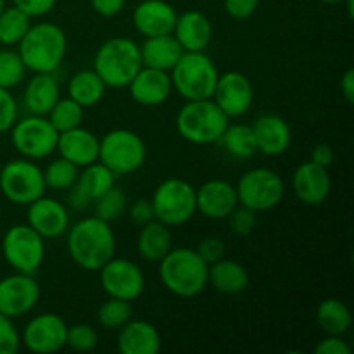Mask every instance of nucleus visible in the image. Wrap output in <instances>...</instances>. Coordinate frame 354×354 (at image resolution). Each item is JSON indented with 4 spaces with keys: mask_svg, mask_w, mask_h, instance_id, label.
<instances>
[{
    "mask_svg": "<svg viewBox=\"0 0 354 354\" xmlns=\"http://www.w3.org/2000/svg\"><path fill=\"white\" fill-rule=\"evenodd\" d=\"M69 258L86 272H99L116 256V237L111 223L97 216L83 218L68 228Z\"/></svg>",
    "mask_w": 354,
    "mask_h": 354,
    "instance_id": "f257e3e1",
    "label": "nucleus"
},
{
    "mask_svg": "<svg viewBox=\"0 0 354 354\" xmlns=\"http://www.w3.org/2000/svg\"><path fill=\"white\" fill-rule=\"evenodd\" d=\"M68 50L64 30L55 23L31 24L17 44V52L26 69L33 73H54L62 64Z\"/></svg>",
    "mask_w": 354,
    "mask_h": 354,
    "instance_id": "f03ea898",
    "label": "nucleus"
},
{
    "mask_svg": "<svg viewBox=\"0 0 354 354\" xmlns=\"http://www.w3.org/2000/svg\"><path fill=\"white\" fill-rule=\"evenodd\" d=\"M207 268L196 249L175 248L159 261V279L175 296L196 297L207 287Z\"/></svg>",
    "mask_w": 354,
    "mask_h": 354,
    "instance_id": "7ed1b4c3",
    "label": "nucleus"
},
{
    "mask_svg": "<svg viewBox=\"0 0 354 354\" xmlns=\"http://www.w3.org/2000/svg\"><path fill=\"white\" fill-rule=\"evenodd\" d=\"M142 66L140 45L131 38L113 37L97 48L92 69L106 86L127 88Z\"/></svg>",
    "mask_w": 354,
    "mask_h": 354,
    "instance_id": "20e7f679",
    "label": "nucleus"
},
{
    "mask_svg": "<svg viewBox=\"0 0 354 354\" xmlns=\"http://www.w3.org/2000/svg\"><path fill=\"white\" fill-rule=\"evenodd\" d=\"M228 123L230 118L213 99L187 100L175 120L180 137L194 145H211L220 142Z\"/></svg>",
    "mask_w": 354,
    "mask_h": 354,
    "instance_id": "39448f33",
    "label": "nucleus"
},
{
    "mask_svg": "<svg viewBox=\"0 0 354 354\" xmlns=\"http://www.w3.org/2000/svg\"><path fill=\"white\" fill-rule=\"evenodd\" d=\"M173 90L185 100L211 99L216 88L218 73L216 64L204 52H183L173 69Z\"/></svg>",
    "mask_w": 354,
    "mask_h": 354,
    "instance_id": "423d86ee",
    "label": "nucleus"
},
{
    "mask_svg": "<svg viewBox=\"0 0 354 354\" xmlns=\"http://www.w3.org/2000/svg\"><path fill=\"white\" fill-rule=\"evenodd\" d=\"M147 147L144 138L127 128L111 130L100 138L99 161L114 173L116 178L131 175L144 166Z\"/></svg>",
    "mask_w": 354,
    "mask_h": 354,
    "instance_id": "0eeeda50",
    "label": "nucleus"
},
{
    "mask_svg": "<svg viewBox=\"0 0 354 354\" xmlns=\"http://www.w3.org/2000/svg\"><path fill=\"white\" fill-rule=\"evenodd\" d=\"M156 220L166 227H182L197 213L196 189L183 178H168L156 187L152 194Z\"/></svg>",
    "mask_w": 354,
    "mask_h": 354,
    "instance_id": "6e6552de",
    "label": "nucleus"
},
{
    "mask_svg": "<svg viewBox=\"0 0 354 354\" xmlns=\"http://www.w3.org/2000/svg\"><path fill=\"white\" fill-rule=\"evenodd\" d=\"M44 169L26 158L12 159L0 171V190L9 203L28 206L45 196Z\"/></svg>",
    "mask_w": 354,
    "mask_h": 354,
    "instance_id": "1a4fd4ad",
    "label": "nucleus"
},
{
    "mask_svg": "<svg viewBox=\"0 0 354 354\" xmlns=\"http://www.w3.org/2000/svg\"><path fill=\"white\" fill-rule=\"evenodd\" d=\"M235 190L241 206L249 207L256 213H263L282 203L286 183L282 176L273 169L254 168L239 178Z\"/></svg>",
    "mask_w": 354,
    "mask_h": 354,
    "instance_id": "9d476101",
    "label": "nucleus"
},
{
    "mask_svg": "<svg viewBox=\"0 0 354 354\" xmlns=\"http://www.w3.org/2000/svg\"><path fill=\"white\" fill-rule=\"evenodd\" d=\"M2 254L17 273L37 275L45 259V239L30 225H14L2 239Z\"/></svg>",
    "mask_w": 354,
    "mask_h": 354,
    "instance_id": "9b49d317",
    "label": "nucleus"
},
{
    "mask_svg": "<svg viewBox=\"0 0 354 354\" xmlns=\"http://www.w3.org/2000/svg\"><path fill=\"white\" fill-rule=\"evenodd\" d=\"M59 131L47 120V116H30L17 120L10 128V140L21 158L38 161L54 154L57 149Z\"/></svg>",
    "mask_w": 354,
    "mask_h": 354,
    "instance_id": "f8f14e48",
    "label": "nucleus"
},
{
    "mask_svg": "<svg viewBox=\"0 0 354 354\" xmlns=\"http://www.w3.org/2000/svg\"><path fill=\"white\" fill-rule=\"evenodd\" d=\"M100 287L109 297L130 301L144 294L145 290V275L140 266L127 258H116L106 263L99 270Z\"/></svg>",
    "mask_w": 354,
    "mask_h": 354,
    "instance_id": "ddd939ff",
    "label": "nucleus"
},
{
    "mask_svg": "<svg viewBox=\"0 0 354 354\" xmlns=\"http://www.w3.org/2000/svg\"><path fill=\"white\" fill-rule=\"evenodd\" d=\"M68 324L57 313H41L31 318L21 335V344L35 354H54L66 348Z\"/></svg>",
    "mask_w": 354,
    "mask_h": 354,
    "instance_id": "4468645a",
    "label": "nucleus"
},
{
    "mask_svg": "<svg viewBox=\"0 0 354 354\" xmlns=\"http://www.w3.org/2000/svg\"><path fill=\"white\" fill-rule=\"evenodd\" d=\"M40 299V286L35 275L14 273L0 280V313L19 318L30 313Z\"/></svg>",
    "mask_w": 354,
    "mask_h": 354,
    "instance_id": "2eb2a0df",
    "label": "nucleus"
},
{
    "mask_svg": "<svg viewBox=\"0 0 354 354\" xmlns=\"http://www.w3.org/2000/svg\"><path fill=\"white\" fill-rule=\"evenodd\" d=\"M211 99L228 118H239L251 109L254 88L244 73L227 71L218 76L216 88Z\"/></svg>",
    "mask_w": 354,
    "mask_h": 354,
    "instance_id": "dca6fc26",
    "label": "nucleus"
},
{
    "mask_svg": "<svg viewBox=\"0 0 354 354\" xmlns=\"http://www.w3.org/2000/svg\"><path fill=\"white\" fill-rule=\"evenodd\" d=\"M28 225L44 239H57L69 228L68 207L52 197H38L28 204Z\"/></svg>",
    "mask_w": 354,
    "mask_h": 354,
    "instance_id": "f3484780",
    "label": "nucleus"
},
{
    "mask_svg": "<svg viewBox=\"0 0 354 354\" xmlns=\"http://www.w3.org/2000/svg\"><path fill=\"white\" fill-rule=\"evenodd\" d=\"M294 196L306 206H320L328 199L332 190V180L328 168L306 161L296 168L292 175Z\"/></svg>",
    "mask_w": 354,
    "mask_h": 354,
    "instance_id": "a211bd4d",
    "label": "nucleus"
},
{
    "mask_svg": "<svg viewBox=\"0 0 354 354\" xmlns=\"http://www.w3.org/2000/svg\"><path fill=\"white\" fill-rule=\"evenodd\" d=\"M196 206L207 220H225L239 206L237 190L227 180H209L196 190Z\"/></svg>",
    "mask_w": 354,
    "mask_h": 354,
    "instance_id": "6ab92c4d",
    "label": "nucleus"
},
{
    "mask_svg": "<svg viewBox=\"0 0 354 354\" xmlns=\"http://www.w3.org/2000/svg\"><path fill=\"white\" fill-rule=\"evenodd\" d=\"M127 88L130 90L131 99L138 106L156 107L169 99L173 92V83L168 71L142 66L140 71L135 75V78L131 80Z\"/></svg>",
    "mask_w": 354,
    "mask_h": 354,
    "instance_id": "aec40b11",
    "label": "nucleus"
},
{
    "mask_svg": "<svg viewBox=\"0 0 354 354\" xmlns=\"http://www.w3.org/2000/svg\"><path fill=\"white\" fill-rule=\"evenodd\" d=\"M175 7L166 0H142L133 9V26L142 37L173 33L176 24Z\"/></svg>",
    "mask_w": 354,
    "mask_h": 354,
    "instance_id": "412c9836",
    "label": "nucleus"
},
{
    "mask_svg": "<svg viewBox=\"0 0 354 354\" xmlns=\"http://www.w3.org/2000/svg\"><path fill=\"white\" fill-rule=\"evenodd\" d=\"M99 145L100 138H97L95 133L83 127H76L59 133L55 152L78 168H85L99 161Z\"/></svg>",
    "mask_w": 354,
    "mask_h": 354,
    "instance_id": "4be33fe9",
    "label": "nucleus"
},
{
    "mask_svg": "<svg viewBox=\"0 0 354 354\" xmlns=\"http://www.w3.org/2000/svg\"><path fill=\"white\" fill-rule=\"evenodd\" d=\"M254 131L258 152L265 156H282L289 151L292 131L289 123L279 114H263L251 124Z\"/></svg>",
    "mask_w": 354,
    "mask_h": 354,
    "instance_id": "5701e85b",
    "label": "nucleus"
},
{
    "mask_svg": "<svg viewBox=\"0 0 354 354\" xmlns=\"http://www.w3.org/2000/svg\"><path fill=\"white\" fill-rule=\"evenodd\" d=\"M173 35L185 52H204L213 38V26L203 12L187 10L176 17Z\"/></svg>",
    "mask_w": 354,
    "mask_h": 354,
    "instance_id": "b1692460",
    "label": "nucleus"
},
{
    "mask_svg": "<svg viewBox=\"0 0 354 354\" xmlns=\"http://www.w3.org/2000/svg\"><path fill=\"white\" fill-rule=\"evenodd\" d=\"M118 349L123 354H158L161 349V335L151 322L131 318L120 328Z\"/></svg>",
    "mask_w": 354,
    "mask_h": 354,
    "instance_id": "393cba45",
    "label": "nucleus"
},
{
    "mask_svg": "<svg viewBox=\"0 0 354 354\" xmlns=\"http://www.w3.org/2000/svg\"><path fill=\"white\" fill-rule=\"evenodd\" d=\"M61 99V88L54 73H35L24 88V106L28 113L47 116Z\"/></svg>",
    "mask_w": 354,
    "mask_h": 354,
    "instance_id": "a878e982",
    "label": "nucleus"
},
{
    "mask_svg": "<svg viewBox=\"0 0 354 354\" xmlns=\"http://www.w3.org/2000/svg\"><path fill=\"white\" fill-rule=\"evenodd\" d=\"M182 45L175 38V35H159V37H147L140 45L142 64L147 68L161 69V71H171L173 66L178 62L183 54Z\"/></svg>",
    "mask_w": 354,
    "mask_h": 354,
    "instance_id": "bb28decb",
    "label": "nucleus"
},
{
    "mask_svg": "<svg viewBox=\"0 0 354 354\" xmlns=\"http://www.w3.org/2000/svg\"><path fill=\"white\" fill-rule=\"evenodd\" d=\"M207 283L218 292L235 296L248 289L249 273L239 261L221 258L216 263H211L207 268Z\"/></svg>",
    "mask_w": 354,
    "mask_h": 354,
    "instance_id": "cd10ccee",
    "label": "nucleus"
},
{
    "mask_svg": "<svg viewBox=\"0 0 354 354\" xmlns=\"http://www.w3.org/2000/svg\"><path fill=\"white\" fill-rule=\"evenodd\" d=\"M173 249V235L169 227L158 220L142 225L137 237V251L149 263H159Z\"/></svg>",
    "mask_w": 354,
    "mask_h": 354,
    "instance_id": "c85d7f7f",
    "label": "nucleus"
},
{
    "mask_svg": "<svg viewBox=\"0 0 354 354\" xmlns=\"http://www.w3.org/2000/svg\"><path fill=\"white\" fill-rule=\"evenodd\" d=\"M106 88L107 86L93 69H82L69 80L68 97L86 109V107H95L104 99Z\"/></svg>",
    "mask_w": 354,
    "mask_h": 354,
    "instance_id": "c756f323",
    "label": "nucleus"
},
{
    "mask_svg": "<svg viewBox=\"0 0 354 354\" xmlns=\"http://www.w3.org/2000/svg\"><path fill=\"white\" fill-rule=\"evenodd\" d=\"M317 324L327 335H344L353 327L351 310L341 299L328 297L318 304Z\"/></svg>",
    "mask_w": 354,
    "mask_h": 354,
    "instance_id": "7c9ffc66",
    "label": "nucleus"
},
{
    "mask_svg": "<svg viewBox=\"0 0 354 354\" xmlns=\"http://www.w3.org/2000/svg\"><path fill=\"white\" fill-rule=\"evenodd\" d=\"M220 142L223 145L225 152L234 159H239V161L254 158L256 152H258V144H256V137L251 124L228 123Z\"/></svg>",
    "mask_w": 354,
    "mask_h": 354,
    "instance_id": "2f4dec72",
    "label": "nucleus"
},
{
    "mask_svg": "<svg viewBox=\"0 0 354 354\" xmlns=\"http://www.w3.org/2000/svg\"><path fill=\"white\" fill-rule=\"evenodd\" d=\"M75 185L93 203L102 194H106L107 190L116 185V176L102 162L95 161L83 168V171L78 175V180H76Z\"/></svg>",
    "mask_w": 354,
    "mask_h": 354,
    "instance_id": "473e14b6",
    "label": "nucleus"
},
{
    "mask_svg": "<svg viewBox=\"0 0 354 354\" xmlns=\"http://www.w3.org/2000/svg\"><path fill=\"white\" fill-rule=\"evenodd\" d=\"M31 26V17L17 9L16 6L3 7L0 12V44L6 47H14L23 40Z\"/></svg>",
    "mask_w": 354,
    "mask_h": 354,
    "instance_id": "72a5a7b5",
    "label": "nucleus"
},
{
    "mask_svg": "<svg viewBox=\"0 0 354 354\" xmlns=\"http://www.w3.org/2000/svg\"><path fill=\"white\" fill-rule=\"evenodd\" d=\"M131 318H133V306L130 301L116 299V297L104 301L97 311V322L106 330H120Z\"/></svg>",
    "mask_w": 354,
    "mask_h": 354,
    "instance_id": "f704fd0d",
    "label": "nucleus"
},
{
    "mask_svg": "<svg viewBox=\"0 0 354 354\" xmlns=\"http://www.w3.org/2000/svg\"><path fill=\"white\" fill-rule=\"evenodd\" d=\"M83 116H85V109L75 102L73 99L66 97V99H59L55 106L52 107L50 113L47 114V120L50 121L52 127L61 133V131L71 130V128L82 127Z\"/></svg>",
    "mask_w": 354,
    "mask_h": 354,
    "instance_id": "c9c22d12",
    "label": "nucleus"
},
{
    "mask_svg": "<svg viewBox=\"0 0 354 354\" xmlns=\"http://www.w3.org/2000/svg\"><path fill=\"white\" fill-rule=\"evenodd\" d=\"M80 175V168L64 158L54 159L44 169L45 187L52 190H69L76 183Z\"/></svg>",
    "mask_w": 354,
    "mask_h": 354,
    "instance_id": "e433bc0d",
    "label": "nucleus"
},
{
    "mask_svg": "<svg viewBox=\"0 0 354 354\" xmlns=\"http://www.w3.org/2000/svg\"><path fill=\"white\" fill-rule=\"evenodd\" d=\"M95 203V216L100 220L113 223L120 216H123L124 211L128 209V197L120 187L114 185L113 189L107 190L106 194L93 201Z\"/></svg>",
    "mask_w": 354,
    "mask_h": 354,
    "instance_id": "4c0bfd02",
    "label": "nucleus"
},
{
    "mask_svg": "<svg viewBox=\"0 0 354 354\" xmlns=\"http://www.w3.org/2000/svg\"><path fill=\"white\" fill-rule=\"evenodd\" d=\"M26 66L21 59L19 52L3 48L0 50V88H14L23 82L26 75Z\"/></svg>",
    "mask_w": 354,
    "mask_h": 354,
    "instance_id": "58836bf2",
    "label": "nucleus"
},
{
    "mask_svg": "<svg viewBox=\"0 0 354 354\" xmlns=\"http://www.w3.org/2000/svg\"><path fill=\"white\" fill-rule=\"evenodd\" d=\"M99 344V335L93 327L88 324H76L69 327L66 332V348L73 349L76 353L93 351Z\"/></svg>",
    "mask_w": 354,
    "mask_h": 354,
    "instance_id": "ea45409f",
    "label": "nucleus"
},
{
    "mask_svg": "<svg viewBox=\"0 0 354 354\" xmlns=\"http://www.w3.org/2000/svg\"><path fill=\"white\" fill-rule=\"evenodd\" d=\"M256 211L249 209V207L241 206L239 204L230 214H228V223H230V230L239 237H248L254 232L256 223H258V216Z\"/></svg>",
    "mask_w": 354,
    "mask_h": 354,
    "instance_id": "a19ab883",
    "label": "nucleus"
},
{
    "mask_svg": "<svg viewBox=\"0 0 354 354\" xmlns=\"http://www.w3.org/2000/svg\"><path fill=\"white\" fill-rule=\"evenodd\" d=\"M21 348V335L12 318L0 313V354H16Z\"/></svg>",
    "mask_w": 354,
    "mask_h": 354,
    "instance_id": "79ce46f5",
    "label": "nucleus"
},
{
    "mask_svg": "<svg viewBox=\"0 0 354 354\" xmlns=\"http://www.w3.org/2000/svg\"><path fill=\"white\" fill-rule=\"evenodd\" d=\"M17 121V102L7 88H0V133H6Z\"/></svg>",
    "mask_w": 354,
    "mask_h": 354,
    "instance_id": "37998d69",
    "label": "nucleus"
},
{
    "mask_svg": "<svg viewBox=\"0 0 354 354\" xmlns=\"http://www.w3.org/2000/svg\"><path fill=\"white\" fill-rule=\"evenodd\" d=\"M197 254L211 265V263H216L218 259L225 258V252H227V248H225V242L221 239L216 237H207L204 241L199 242V245L196 248Z\"/></svg>",
    "mask_w": 354,
    "mask_h": 354,
    "instance_id": "c03bdc74",
    "label": "nucleus"
},
{
    "mask_svg": "<svg viewBox=\"0 0 354 354\" xmlns=\"http://www.w3.org/2000/svg\"><path fill=\"white\" fill-rule=\"evenodd\" d=\"M225 12L234 19H249L259 7V0H223Z\"/></svg>",
    "mask_w": 354,
    "mask_h": 354,
    "instance_id": "a18cd8bd",
    "label": "nucleus"
},
{
    "mask_svg": "<svg viewBox=\"0 0 354 354\" xmlns=\"http://www.w3.org/2000/svg\"><path fill=\"white\" fill-rule=\"evenodd\" d=\"M57 0H14V6L30 17H41L50 12Z\"/></svg>",
    "mask_w": 354,
    "mask_h": 354,
    "instance_id": "49530a36",
    "label": "nucleus"
},
{
    "mask_svg": "<svg viewBox=\"0 0 354 354\" xmlns=\"http://www.w3.org/2000/svg\"><path fill=\"white\" fill-rule=\"evenodd\" d=\"M317 354H351V346L342 339V335H327L315 348Z\"/></svg>",
    "mask_w": 354,
    "mask_h": 354,
    "instance_id": "de8ad7c7",
    "label": "nucleus"
},
{
    "mask_svg": "<svg viewBox=\"0 0 354 354\" xmlns=\"http://www.w3.org/2000/svg\"><path fill=\"white\" fill-rule=\"evenodd\" d=\"M130 218L131 221H135V223L140 225V227L142 225L149 223V221L156 220L154 207H152L151 199H144V197H140V199L135 201V203L130 206Z\"/></svg>",
    "mask_w": 354,
    "mask_h": 354,
    "instance_id": "09e8293b",
    "label": "nucleus"
},
{
    "mask_svg": "<svg viewBox=\"0 0 354 354\" xmlns=\"http://www.w3.org/2000/svg\"><path fill=\"white\" fill-rule=\"evenodd\" d=\"M92 9L102 17H114L124 9L127 0H90Z\"/></svg>",
    "mask_w": 354,
    "mask_h": 354,
    "instance_id": "8fccbe9b",
    "label": "nucleus"
},
{
    "mask_svg": "<svg viewBox=\"0 0 354 354\" xmlns=\"http://www.w3.org/2000/svg\"><path fill=\"white\" fill-rule=\"evenodd\" d=\"M311 161L315 165H320L324 168H328V166L334 162V149L328 144H318L315 145V149L311 151Z\"/></svg>",
    "mask_w": 354,
    "mask_h": 354,
    "instance_id": "3c124183",
    "label": "nucleus"
},
{
    "mask_svg": "<svg viewBox=\"0 0 354 354\" xmlns=\"http://www.w3.org/2000/svg\"><path fill=\"white\" fill-rule=\"evenodd\" d=\"M68 203L73 209L82 211V209H85V207H88L92 201H90L88 197H86L85 194L78 189V187L73 185L71 189H69V194H68Z\"/></svg>",
    "mask_w": 354,
    "mask_h": 354,
    "instance_id": "603ef678",
    "label": "nucleus"
},
{
    "mask_svg": "<svg viewBox=\"0 0 354 354\" xmlns=\"http://www.w3.org/2000/svg\"><path fill=\"white\" fill-rule=\"evenodd\" d=\"M341 92L349 104L354 102V69H348L341 78Z\"/></svg>",
    "mask_w": 354,
    "mask_h": 354,
    "instance_id": "864d4df0",
    "label": "nucleus"
},
{
    "mask_svg": "<svg viewBox=\"0 0 354 354\" xmlns=\"http://www.w3.org/2000/svg\"><path fill=\"white\" fill-rule=\"evenodd\" d=\"M318 2H322V3H342L344 0H318Z\"/></svg>",
    "mask_w": 354,
    "mask_h": 354,
    "instance_id": "5fc2aeb1",
    "label": "nucleus"
},
{
    "mask_svg": "<svg viewBox=\"0 0 354 354\" xmlns=\"http://www.w3.org/2000/svg\"><path fill=\"white\" fill-rule=\"evenodd\" d=\"M3 7H6V2H3V0H0V12L3 10Z\"/></svg>",
    "mask_w": 354,
    "mask_h": 354,
    "instance_id": "6e6d98bb",
    "label": "nucleus"
}]
</instances>
